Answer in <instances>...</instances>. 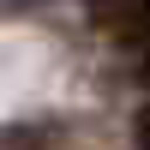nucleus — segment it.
Here are the masks:
<instances>
[{
    "label": "nucleus",
    "mask_w": 150,
    "mask_h": 150,
    "mask_svg": "<svg viewBox=\"0 0 150 150\" xmlns=\"http://www.w3.org/2000/svg\"><path fill=\"white\" fill-rule=\"evenodd\" d=\"M90 24L120 42H150V0H90Z\"/></svg>",
    "instance_id": "nucleus-1"
},
{
    "label": "nucleus",
    "mask_w": 150,
    "mask_h": 150,
    "mask_svg": "<svg viewBox=\"0 0 150 150\" xmlns=\"http://www.w3.org/2000/svg\"><path fill=\"white\" fill-rule=\"evenodd\" d=\"M138 138H150V108H144V114H138Z\"/></svg>",
    "instance_id": "nucleus-2"
}]
</instances>
